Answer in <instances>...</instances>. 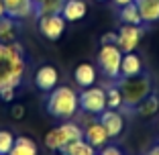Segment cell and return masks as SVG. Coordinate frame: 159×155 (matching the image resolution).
Segmentation results:
<instances>
[{"label":"cell","mask_w":159,"mask_h":155,"mask_svg":"<svg viewBox=\"0 0 159 155\" xmlns=\"http://www.w3.org/2000/svg\"><path fill=\"white\" fill-rule=\"evenodd\" d=\"M143 74V61L135 51L125 53L120 61V78H135Z\"/></svg>","instance_id":"4fadbf2b"},{"label":"cell","mask_w":159,"mask_h":155,"mask_svg":"<svg viewBox=\"0 0 159 155\" xmlns=\"http://www.w3.org/2000/svg\"><path fill=\"white\" fill-rule=\"evenodd\" d=\"M66 25L67 21L57 14H41L39 16V33L47 39V41H57L61 39V35L66 33Z\"/></svg>","instance_id":"52a82bcc"},{"label":"cell","mask_w":159,"mask_h":155,"mask_svg":"<svg viewBox=\"0 0 159 155\" xmlns=\"http://www.w3.org/2000/svg\"><path fill=\"white\" fill-rule=\"evenodd\" d=\"M98 2H104V0H98Z\"/></svg>","instance_id":"836d02e7"},{"label":"cell","mask_w":159,"mask_h":155,"mask_svg":"<svg viewBox=\"0 0 159 155\" xmlns=\"http://www.w3.org/2000/svg\"><path fill=\"white\" fill-rule=\"evenodd\" d=\"M8 155H39L37 149V143L31 139V137H14V143H12V149L8 151Z\"/></svg>","instance_id":"ac0fdd59"},{"label":"cell","mask_w":159,"mask_h":155,"mask_svg":"<svg viewBox=\"0 0 159 155\" xmlns=\"http://www.w3.org/2000/svg\"><path fill=\"white\" fill-rule=\"evenodd\" d=\"M88 12V6H86L84 0H66V4L61 8V16L67 21V23H75V21H82Z\"/></svg>","instance_id":"5bb4252c"},{"label":"cell","mask_w":159,"mask_h":155,"mask_svg":"<svg viewBox=\"0 0 159 155\" xmlns=\"http://www.w3.org/2000/svg\"><path fill=\"white\" fill-rule=\"evenodd\" d=\"M25 49L19 41L0 43V90L6 86L19 88L25 75Z\"/></svg>","instance_id":"6da1fadb"},{"label":"cell","mask_w":159,"mask_h":155,"mask_svg":"<svg viewBox=\"0 0 159 155\" xmlns=\"http://www.w3.org/2000/svg\"><path fill=\"white\" fill-rule=\"evenodd\" d=\"M80 139H84V131L80 129V125L71 121H63L59 127L51 129L45 135V145L51 151H63L70 143L80 141Z\"/></svg>","instance_id":"277c9868"},{"label":"cell","mask_w":159,"mask_h":155,"mask_svg":"<svg viewBox=\"0 0 159 155\" xmlns=\"http://www.w3.org/2000/svg\"><path fill=\"white\" fill-rule=\"evenodd\" d=\"M80 106V96L75 94L70 86H57L49 92L47 98V112L51 114L53 118L59 121H70L75 114Z\"/></svg>","instance_id":"7a4b0ae2"},{"label":"cell","mask_w":159,"mask_h":155,"mask_svg":"<svg viewBox=\"0 0 159 155\" xmlns=\"http://www.w3.org/2000/svg\"><path fill=\"white\" fill-rule=\"evenodd\" d=\"M57 82H59V74L53 66H41L35 74V86L41 92H51L53 88H57Z\"/></svg>","instance_id":"8fae6325"},{"label":"cell","mask_w":159,"mask_h":155,"mask_svg":"<svg viewBox=\"0 0 159 155\" xmlns=\"http://www.w3.org/2000/svg\"><path fill=\"white\" fill-rule=\"evenodd\" d=\"M145 155H159V145H155V147H151L149 151H147Z\"/></svg>","instance_id":"f1b7e54d"},{"label":"cell","mask_w":159,"mask_h":155,"mask_svg":"<svg viewBox=\"0 0 159 155\" xmlns=\"http://www.w3.org/2000/svg\"><path fill=\"white\" fill-rule=\"evenodd\" d=\"M116 86L122 94V106L126 108H137L153 92V82L147 74L135 75V78H118Z\"/></svg>","instance_id":"3957f363"},{"label":"cell","mask_w":159,"mask_h":155,"mask_svg":"<svg viewBox=\"0 0 159 155\" xmlns=\"http://www.w3.org/2000/svg\"><path fill=\"white\" fill-rule=\"evenodd\" d=\"M63 153L67 155H96V147H92L88 141L80 139V141H74L63 149Z\"/></svg>","instance_id":"ffe728a7"},{"label":"cell","mask_w":159,"mask_h":155,"mask_svg":"<svg viewBox=\"0 0 159 155\" xmlns=\"http://www.w3.org/2000/svg\"><path fill=\"white\" fill-rule=\"evenodd\" d=\"M10 116H12L14 121H20V118L25 116V106L23 104H12V108H10Z\"/></svg>","instance_id":"83f0119b"},{"label":"cell","mask_w":159,"mask_h":155,"mask_svg":"<svg viewBox=\"0 0 159 155\" xmlns=\"http://www.w3.org/2000/svg\"><path fill=\"white\" fill-rule=\"evenodd\" d=\"M14 137L10 131H0V155H8V151L12 149Z\"/></svg>","instance_id":"cb8c5ba5"},{"label":"cell","mask_w":159,"mask_h":155,"mask_svg":"<svg viewBox=\"0 0 159 155\" xmlns=\"http://www.w3.org/2000/svg\"><path fill=\"white\" fill-rule=\"evenodd\" d=\"M33 2H35V6H37V4H41V2H45V0H33Z\"/></svg>","instance_id":"1f68e13d"},{"label":"cell","mask_w":159,"mask_h":155,"mask_svg":"<svg viewBox=\"0 0 159 155\" xmlns=\"http://www.w3.org/2000/svg\"><path fill=\"white\" fill-rule=\"evenodd\" d=\"M129 2H135V0H114L116 6H125V4H129Z\"/></svg>","instance_id":"f546056e"},{"label":"cell","mask_w":159,"mask_h":155,"mask_svg":"<svg viewBox=\"0 0 159 155\" xmlns=\"http://www.w3.org/2000/svg\"><path fill=\"white\" fill-rule=\"evenodd\" d=\"M19 37V23L16 19L4 14L0 16V43H14Z\"/></svg>","instance_id":"e0dca14e"},{"label":"cell","mask_w":159,"mask_h":155,"mask_svg":"<svg viewBox=\"0 0 159 155\" xmlns=\"http://www.w3.org/2000/svg\"><path fill=\"white\" fill-rule=\"evenodd\" d=\"M74 80L80 88H90L96 84V67L92 63H80L74 70Z\"/></svg>","instance_id":"9a60e30c"},{"label":"cell","mask_w":159,"mask_h":155,"mask_svg":"<svg viewBox=\"0 0 159 155\" xmlns=\"http://www.w3.org/2000/svg\"><path fill=\"white\" fill-rule=\"evenodd\" d=\"M106 106L112 108V110H118L122 106V94H120V90H118L116 84L106 88Z\"/></svg>","instance_id":"603a6c76"},{"label":"cell","mask_w":159,"mask_h":155,"mask_svg":"<svg viewBox=\"0 0 159 155\" xmlns=\"http://www.w3.org/2000/svg\"><path fill=\"white\" fill-rule=\"evenodd\" d=\"M122 55L125 53L120 51L118 45H102L98 51V67L104 75H106L108 80L116 82L120 78V61H122Z\"/></svg>","instance_id":"5b68a950"},{"label":"cell","mask_w":159,"mask_h":155,"mask_svg":"<svg viewBox=\"0 0 159 155\" xmlns=\"http://www.w3.org/2000/svg\"><path fill=\"white\" fill-rule=\"evenodd\" d=\"M2 4H4V12L16 21L35 14V8H37L33 0H2Z\"/></svg>","instance_id":"30bf717a"},{"label":"cell","mask_w":159,"mask_h":155,"mask_svg":"<svg viewBox=\"0 0 159 155\" xmlns=\"http://www.w3.org/2000/svg\"><path fill=\"white\" fill-rule=\"evenodd\" d=\"M116 41H118V33H104L102 35V39H100V43L102 45H116Z\"/></svg>","instance_id":"4316f807"},{"label":"cell","mask_w":159,"mask_h":155,"mask_svg":"<svg viewBox=\"0 0 159 155\" xmlns=\"http://www.w3.org/2000/svg\"><path fill=\"white\" fill-rule=\"evenodd\" d=\"M98 121L102 122V127L106 129L108 137L110 139H116V137H120L122 129H125V118H122V114L118 112V110H112V108H106L104 112L98 114Z\"/></svg>","instance_id":"9c48e42d"},{"label":"cell","mask_w":159,"mask_h":155,"mask_svg":"<svg viewBox=\"0 0 159 155\" xmlns=\"http://www.w3.org/2000/svg\"><path fill=\"white\" fill-rule=\"evenodd\" d=\"M108 133L106 129L102 127V122L96 121V122H90L88 127L84 129V141H88L92 147H96V149H102L104 145L108 143Z\"/></svg>","instance_id":"7c38bea8"},{"label":"cell","mask_w":159,"mask_h":155,"mask_svg":"<svg viewBox=\"0 0 159 155\" xmlns=\"http://www.w3.org/2000/svg\"><path fill=\"white\" fill-rule=\"evenodd\" d=\"M14 90H16V88H12V86L2 88V90H0V100H4V102H12V100H14Z\"/></svg>","instance_id":"d4e9b609"},{"label":"cell","mask_w":159,"mask_h":155,"mask_svg":"<svg viewBox=\"0 0 159 155\" xmlns=\"http://www.w3.org/2000/svg\"><path fill=\"white\" fill-rule=\"evenodd\" d=\"M98 155H125V153H122V149L116 147V145H104Z\"/></svg>","instance_id":"484cf974"},{"label":"cell","mask_w":159,"mask_h":155,"mask_svg":"<svg viewBox=\"0 0 159 155\" xmlns=\"http://www.w3.org/2000/svg\"><path fill=\"white\" fill-rule=\"evenodd\" d=\"M63 4H66V0H45V2L37 4L35 14H37V16H41V14H57V12L61 14Z\"/></svg>","instance_id":"7402d4cb"},{"label":"cell","mask_w":159,"mask_h":155,"mask_svg":"<svg viewBox=\"0 0 159 155\" xmlns=\"http://www.w3.org/2000/svg\"><path fill=\"white\" fill-rule=\"evenodd\" d=\"M57 155H67V153H63V151H57Z\"/></svg>","instance_id":"d6a6232c"},{"label":"cell","mask_w":159,"mask_h":155,"mask_svg":"<svg viewBox=\"0 0 159 155\" xmlns=\"http://www.w3.org/2000/svg\"><path fill=\"white\" fill-rule=\"evenodd\" d=\"M80 108L88 114H100L106 110V88L90 86L80 94Z\"/></svg>","instance_id":"8992f818"},{"label":"cell","mask_w":159,"mask_h":155,"mask_svg":"<svg viewBox=\"0 0 159 155\" xmlns=\"http://www.w3.org/2000/svg\"><path fill=\"white\" fill-rule=\"evenodd\" d=\"M118 19H120L122 25H137V27H143V19H141V12H139V8H137L135 2H129V4L120 6Z\"/></svg>","instance_id":"d6986e66"},{"label":"cell","mask_w":159,"mask_h":155,"mask_svg":"<svg viewBox=\"0 0 159 155\" xmlns=\"http://www.w3.org/2000/svg\"><path fill=\"white\" fill-rule=\"evenodd\" d=\"M137 108H139L141 116H153V114H157V110H159V96L151 92V94L147 96V98L143 100Z\"/></svg>","instance_id":"44dd1931"},{"label":"cell","mask_w":159,"mask_h":155,"mask_svg":"<svg viewBox=\"0 0 159 155\" xmlns=\"http://www.w3.org/2000/svg\"><path fill=\"white\" fill-rule=\"evenodd\" d=\"M137 8L141 12V19L145 25L159 21V0H135Z\"/></svg>","instance_id":"2e32d148"},{"label":"cell","mask_w":159,"mask_h":155,"mask_svg":"<svg viewBox=\"0 0 159 155\" xmlns=\"http://www.w3.org/2000/svg\"><path fill=\"white\" fill-rule=\"evenodd\" d=\"M157 129H159V125H157Z\"/></svg>","instance_id":"e575fe53"},{"label":"cell","mask_w":159,"mask_h":155,"mask_svg":"<svg viewBox=\"0 0 159 155\" xmlns=\"http://www.w3.org/2000/svg\"><path fill=\"white\" fill-rule=\"evenodd\" d=\"M4 14H6L4 12V4H2V0H0V16H4Z\"/></svg>","instance_id":"4dcf8cb0"},{"label":"cell","mask_w":159,"mask_h":155,"mask_svg":"<svg viewBox=\"0 0 159 155\" xmlns=\"http://www.w3.org/2000/svg\"><path fill=\"white\" fill-rule=\"evenodd\" d=\"M141 37H143V27H137V25H122L120 31H118L116 45L120 47L122 53H131V51L137 49Z\"/></svg>","instance_id":"ba28073f"}]
</instances>
